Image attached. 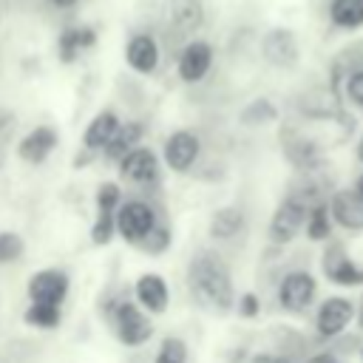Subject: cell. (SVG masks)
Segmentation results:
<instances>
[{
	"instance_id": "31",
	"label": "cell",
	"mask_w": 363,
	"mask_h": 363,
	"mask_svg": "<svg viewBox=\"0 0 363 363\" xmlns=\"http://www.w3.org/2000/svg\"><path fill=\"white\" fill-rule=\"evenodd\" d=\"M116 233V224H113V213H96V221L91 227V241L94 244H108Z\"/></svg>"
},
{
	"instance_id": "30",
	"label": "cell",
	"mask_w": 363,
	"mask_h": 363,
	"mask_svg": "<svg viewBox=\"0 0 363 363\" xmlns=\"http://www.w3.org/2000/svg\"><path fill=\"white\" fill-rule=\"evenodd\" d=\"M343 96H346L354 108L363 111V65H357V68H352V71L346 74V79H343Z\"/></svg>"
},
{
	"instance_id": "1",
	"label": "cell",
	"mask_w": 363,
	"mask_h": 363,
	"mask_svg": "<svg viewBox=\"0 0 363 363\" xmlns=\"http://www.w3.org/2000/svg\"><path fill=\"white\" fill-rule=\"evenodd\" d=\"M187 286H190V295L201 306L216 309V312H227L233 306V301H235L230 269L213 252H199L190 261V267H187Z\"/></svg>"
},
{
	"instance_id": "29",
	"label": "cell",
	"mask_w": 363,
	"mask_h": 363,
	"mask_svg": "<svg viewBox=\"0 0 363 363\" xmlns=\"http://www.w3.org/2000/svg\"><path fill=\"white\" fill-rule=\"evenodd\" d=\"M94 201H96V213H116V207L122 204V190H119V184H113V182L99 184Z\"/></svg>"
},
{
	"instance_id": "39",
	"label": "cell",
	"mask_w": 363,
	"mask_h": 363,
	"mask_svg": "<svg viewBox=\"0 0 363 363\" xmlns=\"http://www.w3.org/2000/svg\"><path fill=\"white\" fill-rule=\"evenodd\" d=\"M360 323H363V312H360Z\"/></svg>"
},
{
	"instance_id": "21",
	"label": "cell",
	"mask_w": 363,
	"mask_h": 363,
	"mask_svg": "<svg viewBox=\"0 0 363 363\" xmlns=\"http://www.w3.org/2000/svg\"><path fill=\"white\" fill-rule=\"evenodd\" d=\"M329 23L340 31L363 28V0H329Z\"/></svg>"
},
{
	"instance_id": "4",
	"label": "cell",
	"mask_w": 363,
	"mask_h": 363,
	"mask_svg": "<svg viewBox=\"0 0 363 363\" xmlns=\"http://www.w3.org/2000/svg\"><path fill=\"white\" fill-rule=\"evenodd\" d=\"M156 221H159L156 210H153L147 201H139V199L119 204V207H116V213H113L116 233H119L128 244H139V241L150 233V227H153Z\"/></svg>"
},
{
	"instance_id": "15",
	"label": "cell",
	"mask_w": 363,
	"mask_h": 363,
	"mask_svg": "<svg viewBox=\"0 0 363 363\" xmlns=\"http://www.w3.org/2000/svg\"><path fill=\"white\" fill-rule=\"evenodd\" d=\"M96 45V31L94 26H85V23H74V26H65L60 34H57V57L60 62L71 65L79 60V54L91 51Z\"/></svg>"
},
{
	"instance_id": "41",
	"label": "cell",
	"mask_w": 363,
	"mask_h": 363,
	"mask_svg": "<svg viewBox=\"0 0 363 363\" xmlns=\"http://www.w3.org/2000/svg\"><path fill=\"white\" fill-rule=\"evenodd\" d=\"M332 363H337V360H332Z\"/></svg>"
},
{
	"instance_id": "13",
	"label": "cell",
	"mask_w": 363,
	"mask_h": 363,
	"mask_svg": "<svg viewBox=\"0 0 363 363\" xmlns=\"http://www.w3.org/2000/svg\"><path fill=\"white\" fill-rule=\"evenodd\" d=\"M352 318H354V303L349 301V298H326L323 303H320V309H318V315H315V329H318V335L320 337H337V335H343L346 332V326L352 323Z\"/></svg>"
},
{
	"instance_id": "14",
	"label": "cell",
	"mask_w": 363,
	"mask_h": 363,
	"mask_svg": "<svg viewBox=\"0 0 363 363\" xmlns=\"http://www.w3.org/2000/svg\"><path fill=\"white\" fill-rule=\"evenodd\" d=\"M60 145V133L51 128V125H37L31 128L20 142H17V156L26 162V164H43L54 147Z\"/></svg>"
},
{
	"instance_id": "10",
	"label": "cell",
	"mask_w": 363,
	"mask_h": 363,
	"mask_svg": "<svg viewBox=\"0 0 363 363\" xmlns=\"http://www.w3.org/2000/svg\"><path fill=\"white\" fill-rule=\"evenodd\" d=\"M159 60H162V48H159V40L150 31L130 34V40L125 43V62L133 74L150 77L159 68Z\"/></svg>"
},
{
	"instance_id": "5",
	"label": "cell",
	"mask_w": 363,
	"mask_h": 363,
	"mask_svg": "<svg viewBox=\"0 0 363 363\" xmlns=\"http://www.w3.org/2000/svg\"><path fill=\"white\" fill-rule=\"evenodd\" d=\"M213 57L216 54H213V45L207 40H199V37L187 40L182 45L179 57H176V74H179V79L187 82V85L201 82L210 74V68H213Z\"/></svg>"
},
{
	"instance_id": "23",
	"label": "cell",
	"mask_w": 363,
	"mask_h": 363,
	"mask_svg": "<svg viewBox=\"0 0 363 363\" xmlns=\"http://www.w3.org/2000/svg\"><path fill=\"white\" fill-rule=\"evenodd\" d=\"M303 227H306V235H309L312 241H329V235H332V216H329L326 201H315V204L306 210Z\"/></svg>"
},
{
	"instance_id": "6",
	"label": "cell",
	"mask_w": 363,
	"mask_h": 363,
	"mask_svg": "<svg viewBox=\"0 0 363 363\" xmlns=\"http://www.w3.org/2000/svg\"><path fill=\"white\" fill-rule=\"evenodd\" d=\"M199 153H201V142H199V133L196 130H187V128H179L167 136L164 147H162V159L164 164L173 170V173H187L193 170V164L199 162Z\"/></svg>"
},
{
	"instance_id": "18",
	"label": "cell",
	"mask_w": 363,
	"mask_h": 363,
	"mask_svg": "<svg viewBox=\"0 0 363 363\" xmlns=\"http://www.w3.org/2000/svg\"><path fill=\"white\" fill-rule=\"evenodd\" d=\"M116 128H119V116H116V111H111V108L99 111V113L85 125V133H82V145H85V150H91V153H102V147L111 142V136L116 133Z\"/></svg>"
},
{
	"instance_id": "35",
	"label": "cell",
	"mask_w": 363,
	"mask_h": 363,
	"mask_svg": "<svg viewBox=\"0 0 363 363\" xmlns=\"http://www.w3.org/2000/svg\"><path fill=\"white\" fill-rule=\"evenodd\" d=\"M269 363H292L286 354H269Z\"/></svg>"
},
{
	"instance_id": "9",
	"label": "cell",
	"mask_w": 363,
	"mask_h": 363,
	"mask_svg": "<svg viewBox=\"0 0 363 363\" xmlns=\"http://www.w3.org/2000/svg\"><path fill=\"white\" fill-rule=\"evenodd\" d=\"M315 295H318V281L303 269L289 272L278 286V303L286 312H306L312 306Z\"/></svg>"
},
{
	"instance_id": "17",
	"label": "cell",
	"mask_w": 363,
	"mask_h": 363,
	"mask_svg": "<svg viewBox=\"0 0 363 363\" xmlns=\"http://www.w3.org/2000/svg\"><path fill=\"white\" fill-rule=\"evenodd\" d=\"M133 292H136L139 306H142V309H147L150 315H162V312L167 309V303H170V292H167L164 278L150 275V272H147V275H142V278L136 281Z\"/></svg>"
},
{
	"instance_id": "34",
	"label": "cell",
	"mask_w": 363,
	"mask_h": 363,
	"mask_svg": "<svg viewBox=\"0 0 363 363\" xmlns=\"http://www.w3.org/2000/svg\"><path fill=\"white\" fill-rule=\"evenodd\" d=\"M48 3H51L54 9H62V11H68V9H74L79 0H48Z\"/></svg>"
},
{
	"instance_id": "3",
	"label": "cell",
	"mask_w": 363,
	"mask_h": 363,
	"mask_svg": "<svg viewBox=\"0 0 363 363\" xmlns=\"http://www.w3.org/2000/svg\"><path fill=\"white\" fill-rule=\"evenodd\" d=\"M111 320H113V329H116V337L122 346H142L150 340L153 335V323L150 318L130 301H119L113 309H111Z\"/></svg>"
},
{
	"instance_id": "26",
	"label": "cell",
	"mask_w": 363,
	"mask_h": 363,
	"mask_svg": "<svg viewBox=\"0 0 363 363\" xmlns=\"http://www.w3.org/2000/svg\"><path fill=\"white\" fill-rule=\"evenodd\" d=\"M170 241H173V235H170V227L164 224V221H156L153 227H150V233L136 244L142 252H147V255H162L167 247H170Z\"/></svg>"
},
{
	"instance_id": "37",
	"label": "cell",
	"mask_w": 363,
	"mask_h": 363,
	"mask_svg": "<svg viewBox=\"0 0 363 363\" xmlns=\"http://www.w3.org/2000/svg\"><path fill=\"white\" fill-rule=\"evenodd\" d=\"M357 162L363 164V136H360V142H357Z\"/></svg>"
},
{
	"instance_id": "27",
	"label": "cell",
	"mask_w": 363,
	"mask_h": 363,
	"mask_svg": "<svg viewBox=\"0 0 363 363\" xmlns=\"http://www.w3.org/2000/svg\"><path fill=\"white\" fill-rule=\"evenodd\" d=\"M23 252H26L23 238L11 230H3L0 233V264H14L23 258Z\"/></svg>"
},
{
	"instance_id": "24",
	"label": "cell",
	"mask_w": 363,
	"mask_h": 363,
	"mask_svg": "<svg viewBox=\"0 0 363 363\" xmlns=\"http://www.w3.org/2000/svg\"><path fill=\"white\" fill-rule=\"evenodd\" d=\"M238 119L250 128H258V125H267V122H275L278 119V108L269 102V99H252L250 105H244V111L238 113Z\"/></svg>"
},
{
	"instance_id": "36",
	"label": "cell",
	"mask_w": 363,
	"mask_h": 363,
	"mask_svg": "<svg viewBox=\"0 0 363 363\" xmlns=\"http://www.w3.org/2000/svg\"><path fill=\"white\" fill-rule=\"evenodd\" d=\"M354 193H357V196H360V199H363V173H360V176H357V187H354Z\"/></svg>"
},
{
	"instance_id": "38",
	"label": "cell",
	"mask_w": 363,
	"mask_h": 363,
	"mask_svg": "<svg viewBox=\"0 0 363 363\" xmlns=\"http://www.w3.org/2000/svg\"><path fill=\"white\" fill-rule=\"evenodd\" d=\"M360 360H363V349H360Z\"/></svg>"
},
{
	"instance_id": "33",
	"label": "cell",
	"mask_w": 363,
	"mask_h": 363,
	"mask_svg": "<svg viewBox=\"0 0 363 363\" xmlns=\"http://www.w3.org/2000/svg\"><path fill=\"white\" fill-rule=\"evenodd\" d=\"M261 312V303H258V295L255 292H244L238 298V315L241 318H255Z\"/></svg>"
},
{
	"instance_id": "32",
	"label": "cell",
	"mask_w": 363,
	"mask_h": 363,
	"mask_svg": "<svg viewBox=\"0 0 363 363\" xmlns=\"http://www.w3.org/2000/svg\"><path fill=\"white\" fill-rule=\"evenodd\" d=\"M14 128H17V116H14L11 111L0 108V156H3V150L9 147V142H11V136H14Z\"/></svg>"
},
{
	"instance_id": "2",
	"label": "cell",
	"mask_w": 363,
	"mask_h": 363,
	"mask_svg": "<svg viewBox=\"0 0 363 363\" xmlns=\"http://www.w3.org/2000/svg\"><path fill=\"white\" fill-rule=\"evenodd\" d=\"M261 57L272 68L292 71L301 62V43H298L295 31L284 28V26H272L269 31H264V37H261Z\"/></svg>"
},
{
	"instance_id": "16",
	"label": "cell",
	"mask_w": 363,
	"mask_h": 363,
	"mask_svg": "<svg viewBox=\"0 0 363 363\" xmlns=\"http://www.w3.org/2000/svg\"><path fill=\"white\" fill-rule=\"evenodd\" d=\"M329 216L346 227V230H360L363 227V199L354 190H337L332 193V199L326 201Z\"/></svg>"
},
{
	"instance_id": "25",
	"label": "cell",
	"mask_w": 363,
	"mask_h": 363,
	"mask_svg": "<svg viewBox=\"0 0 363 363\" xmlns=\"http://www.w3.org/2000/svg\"><path fill=\"white\" fill-rule=\"evenodd\" d=\"M26 323L28 326H37V329H57L60 326V306L54 303H28V309L23 312Z\"/></svg>"
},
{
	"instance_id": "8",
	"label": "cell",
	"mask_w": 363,
	"mask_h": 363,
	"mask_svg": "<svg viewBox=\"0 0 363 363\" xmlns=\"http://www.w3.org/2000/svg\"><path fill=\"white\" fill-rule=\"evenodd\" d=\"M320 269H323V275H326L332 284H337V286H357V284H363V267L354 264V261L349 258L346 247L337 244V241H332V244L323 250V255H320Z\"/></svg>"
},
{
	"instance_id": "7",
	"label": "cell",
	"mask_w": 363,
	"mask_h": 363,
	"mask_svg": "<svg viewBox=\"0 0 363 363\" xmlns=\"http://www.w3.org/2000/svg\"><path fill=\"white\" fill-rule=\"evenodd\" d=\"M281 147H284V156L289 159V164L303 170V173L320 167V162H323L320 145L312 136H306V133H301L295 128H284L281 130Z\"/></svg>"
},
{
	"instance_id": "19",
	"label": "cell",
	"mask_w": 363,
	"mask_h": 363,
	"mask_svg": "<svg viewBox=\"0 0 363 363\" xmlns=\"http://www.w3.org/2000/svg\"><path fill=\"white\" fill-rule=\"evenodd\" d=\"M142 136H145V122H139V119L119 122L116 133H113V136H111V142L102 147L105 159H108V162H119L128 150H133V147L142 142Z\"/></svg>"
},
{
	"instance_id": "12",
	"label": "cell",
	"mask_w": 363,
	"mask_h": 363,
	"mask_svg": "<svg viewBox=\"0 0 363 363\" xmlns=\"http://www.w3.org/2000/svg\"><path fill=\"white\" fill-rule=\"evenodd\" d=\"M68 286H71L68 275L62 269H57V267H48V269H40V272H34L28 278L26 292H28V301H34V303L62 306V301L68 295Z\"/></svg>"
},
{
	"instance_id": "20",
	"label": "cell",
	"mask_w": 363,
	"mask_h": 363,
	"mask_svg": "<svg viewBox=\"0 0 363 363\" xmlns=\"http://www.w3.org/2000/svg\"><path fill=\"white\" fill-rule=\"evenodd\" d=\"M170 23L179 34H193L204 23L201 0H170Z\"/></svg>"
},
{
	"instance_id": "28",
	"label": "cell",
	"mask_w": 363,
	"mask_h": 363,
	"mask_svg": "<svg viewBox=\"0 0 363 363\" xmlns=\"http://www.w3.org/2000/svg\"><path fill=\"white\" fill-rule=\"evenodd\" d=\"M153 363H187V346L182 337H164Z\"/></svg>"
},
{
	"instance_id": "40",
	"label": "cell",
	"mask_w": 363,
	"mask_h": 363,
	"mask_svg": "<svg viewBox=\"0 0 363 363\" xmlns=\"http://www.w3.org/2000/svg\"><path fill=\"white\" fill-rule=\"evenodd\" d=\"M0 9H3V0H0Z\"/></svg>"
},
{
	"instance_id": "11",
	"label": "cell",
	"mask_w": 363,
	"mask_h": 363,
	"mask_svg": "<svg viewBox=\"0 0 363 363\" xmlns=\"http://www.w3.org/2000/svg\"><path fill=\"white\" fill-rule=\"evenodd\" d=\"M116 164H119L122 182H130V184H156L159 173H162L159 170V156L150 147H142V145L128 150Z\"/></svg>"
},
{
	"instance_id": "22",
	"label": "cell",
	"mask_w": 363,
	"mask_h": 363,
	"mask_svg": "<svg viewBox=\"0 0 363 363\" xmlns=\"http://www.w3.org/2000/svg\"><path fill=\"white\" fill-rule=\"evenodd\" d=\"M244 230V213L238 207H221L210 218V235L213 238H233Z\"/></svg>"
}]
</instances>
